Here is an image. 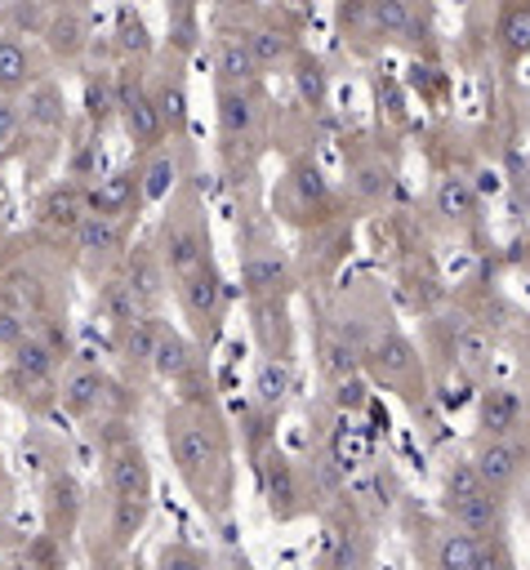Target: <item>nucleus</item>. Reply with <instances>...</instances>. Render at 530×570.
I'll return each mask as SVG.
<instances>
[{
  "label": "nucleus",
  "mask_w": 530,
  "mask_h": 570,
  "mask_svg": "<svg viewBox=\"0 0 530 570\" xmlns=\"http://www.w3.org/2000/svg\"><path fill=\"white\" fill-rule=\"evenodd\" d=\"M254 476H258V490H263V503H267V517L276 525H289V521H303L312 517V499H307V485H303V468L294 454H285L276 441L249 463Z\"/></svg>",
  "instance_id": "f3484780"
},
{
  "label": "nucleus",
  "mask_w": 530,
  "mask_h": 570,
  "mask_svg": "<svg viewBox=\"0 0 530 570\" xmlns=\"http://www.w3.org/2000/svg\"><path fill=\"white\" fill-rule=\"evenodd\" d=\"M0 561H4V552H0Z\"/></svg>",
  "instance_id": "09e8293b"
},
{
  "label": "nucleus",
  "mask_w": 530,
  "mask_h": 570,
  "mask_svg": "<svg viewBox=\"0 0 530 570\" xmlns=\"http://www.w3.org/2000/svg\"><path fill=\"white\" fill-rule=\"evenodd\" d=\"M494 352H499V334L481 316H472L459 298L423 312V356L432 365L436 392L445 383L477 392L494 374Z\"/></svg>",
  "instance_id": "20e7f679"
},
{
  "label": "nucleus",
  "mask_w": 530,
  "mask_h": 570,
  "mask_svg": "<svg viewBox=\"0 0 530 570\" xmlns=\"http://www.w3.org/2000/svg\"><path fill=\"white\" fill-rule=\"evenodd\" d=\"M156 379L174 387V396L183 401H218V383L209 370V347H200L187 325H174L160 316V334H156Z\"/></svg>",
  "instance_id": "4468645a"
},
{
  "label": "nucleus",
  "mask_w": 530,
  "mask_h": 570,
  "mask_svg": "<svg viewBox=\"0 0 530 570\" xmlns=\"http://www.w3.org/2000/svg\"><path fill=\"white\" fill-rule=\"evenodd\" d=\"M174 303H178V321L187 325V334L214 352L223 338L227 312H232V281L223 276L218 258H205L192 272L174 276Z\"/></svg>",
  "instance_id": "9d476101"
},
{
  "label": "nucleus",
  "mask_w": 530,
  "mask_h": 570,
  "mask_svg": "<svg viewBox=\"0 0 530 570\" xmlns=\"http://www.w3.org/2000/svg\"><path fill=\"white\" fill-rule=\"evenodd\" d=\"M160 436L196 512L209 525H227L236 508V428L223 401L174 396L160 414Z\"/></svg>",
  "instance_id": "f257e3e1"
},
{
  "label": "nucleus",
  "mask_w": 530,
  "mask_h": 570,
  "mask_svg": "<svg viewBox=\"0 0 530 570\" xmlns=\"http://www.w3.org/2000/svg\"><path fill=\"white\" fill-rule=\"evenodd\" d=\"M147 517H151V494H111L102 485V503L89 499L85 521H80L89 561H98V566L102 561H120L134 548V539L143 534Z\"/></svg>",
  "instance_id": "9b49d317"
},
{
  "label": "nucleus",
  "mask_w": 530,
  "mask_h": 570,
  "mask_svg": "<svg viewBox=\"0 0 530 570\" xmlns=\"http://www.w3.org/2000/svg\"><path fill=\"white\" fill-rule=\"evenodd\" d=\"M151 240L169 267V276H183L192 272L196 263L214 258V232H209V205H205V187H200V174H183L178 187L160 200V214H156V227H151Z\"/></svg>",
  "instance_id": "0eeeda50"
},
{
  "label": "nucleus",
  "mask_w": 530,
  "mask_h": 570,
  "mask_svg": "<svg viewBox=\"0 0 530 570\" xmlns=\"http://www.w3.org/2000/svg\"><path fill=\"white\" fill-rule=\"evenodd\" d=\"M111 58L116 62H151L156 58V40L147 31V18L134 4H120L111 18Z\"/></svg>",
  "instance_id": "f704fd0d"
},
{
  "label": "nucleus",
  "mask_w": 530,
  "mask_h": 570,
  "mask_svg": "<svg viewBox=\"0 0 530 570\" xmlns=\"http://www.w3.org/2000/svg\"><path fill=\"white\" fill-rule=\"evenodd\" d=\"M40 45L49 49L53 67H85L94 58V22H89V4L80 0H62L49 9V22L40 31Z\"/></svg>",
  "instance_id": "393cba45"
},
{
  "label": "nucleus",
  "mask_w": 530,
  "mask_h": 570,
  "mask_svg": "<svg viewBox=\"0 0 530 570\" xmlns=\"http://www.w3.org/2000/svg\"><path fill=\"white\" fill-rule=\"evenodd\" d=\"M143 396L120 379L111 374L107 365L71 352V361L62 365L58 374V410L76 423H94V419H107V414H138Z\"/></svg>",
  "instance_id": "1a4fd4ad"
},
{
  "label": "nucleus",
  "mask_w": 530,
  "mask_h": 570,
  "mask_svg": "<svg viewBox=\"0 0 530 570\" xmlns=\"http://www.w3.org/2000/svg\"><path fill=\"white\" fill-rule=\"evenodd\" d=\"M22 116H27V138H22V156L31 147H45V156H62V138L71 134V111H67V94L58 85V76H40L27 94H22Z\"/></svg>",
  "instance_id": "aec40b11"
},
{
  "label": "nucleus",
  "mask_w": 530,
  "mask_h": 570,
  "mask_svg": "<svg viewBox=\"0 0 530 570\" xmlns=\"http://www.w3.org/2000/svg\"><path fill=\"white\" fill-rule=\"evenodd\" d=\"M22 245H27V236H13V232H9V223L0 218V267H4L9 258H18V254H22Z\"/></svg>",
  "instance_id": "37998d69"
},
{
  "label": "nucleus",
  "mask_w": 530,
  "mask_h": 570,
  "mask_svg": "<svg viewBox=\"0 0 530 570\" xmlns=\"http://www.w3.org/2000/svg\"><path fill=\"white\" fill-rule=\"evenodd\" d=\"M27 330H31V321H22L18 312L0 307V356H4V352H9V347H13V343L27 334Z\"/></svg>",
  "instance_id": "a19ab883"
},
{
  "label": "nucleus",
  "mask_w": 530,
  "mask_h": 570,
  "mask_svg": "<svg viewBox=\"0 0 530 570\" xmlns=\"http://www.w3.org/2000/svg\"><path fill=\"white\" fill-rule=\"evenodd\" d=\"M485 49L503 71L530 62V0H490L485 4Z\"/></svg>",
  "instance_id": "a878e982"
},
{
  "label": "nucleus",
  "mask_w": 530,
  "mask_h": 570,
  "mask_svg": "<svg viewBox=\"0 0 530 570\" xmlns=\"http://www.w3.org/2000/svg\"><path fill=\"white\" fill-rule=\"evenodd\" d=\"M468 459L477 463L481 481L490 490L508 494V499L530 481V436H485V432H472Z\"/></svg>",
  "instance_id": "5701e85b"
},
{
  "label": "nucleus",
  "mask_w": 530,
  "mask_h": 570,
  "mask_svg": "<svg viewBox=\"0 0 530 570\" xmlns=\"http://www.w3.org/2000/svg\"><path fill=\"white\" fill-rule=\"evenodd\" d=\"M89 209L94 214H107V218H129L138 223L143 209H147V191H143V160H125L116 165L111 174H98L89 183Z\"/></svg>",
  "instance_id": "cd10ccee"
},
{
  "label": "nucleus",
  "mask_w": 530,
  "mask_h": 570,
  "mask_svg": "<svg viewBox=\"0 0 530 570\" xmlns=\"http://www.w3.org/2000/svg\"><path fill=\"white\" fill-rule=\"evenodd\" d=\"M267 209L276 223L294 227V232H312V227H325V223H338L352 214L343 187L334 178H325L321 160H316V147H294L285 151V169L267 196Z\"/></svg>",
  "instance_id": "423d86ee"
},
{
  "label": "nucleus",
  "mask_w": 530,
  "mask_h": 570,
  "mask_svg": "<svg viewBox=\"0 0 530 570\" xmlns=\"http://www.w3.org/2000/svg\"><path fill=\"white\" fill-rule=\"evenodd\" d=\"M289 80H294V94H298V111H307L312 120L325 111V102H330V76H325V62L312 53V49H303L294 62H289Z\"/></svg>",
  "instance_id": "c9c22d12"
},
{
  "label": "nucleus",
  "mask_w": 530,
  "mask_h": 570,
  "mask_svg": "<svg viewBox=\"0 0 530 570\" xmlns=\"http://www.w3.org/2000/svg\"><path fill=\"white\" fill-rule=\"evenodd\" d=\"M436 508L463 525L468 534L481 539H508V494L481 485V490H463V494H436Z\"/></svg>",
  "instance_id": "bb28decb"
},
{
  "label": "nucleus",
  "mask_w": 530,
  "mask_h": 570,
  "mask_svg": "<svg viewBox=\"0 0 530 570\" xmlns=\"http://www.w3.org/2000/svg\"><path fill=\"white\" fill-rule=\"evenodd\" d=\"M22 138H27L22 98H18V94H0V147H4L9 156H22Z\"/></svg>",
  "instance_id": "58836bf2"
},
{
  "label": "nucleus",
  "mask_w": 530,
  "mask_h": 570,
  "mask_svg": "<svg viewBox=\"0 0 530 570\" xmlns=\"http://www.w3.org/2000/svg\"><path fill=\"white\" fill-rule=\"evenodd\" d=\"M85 80H80V120L94 129V134H107L111 125H120V98H116V58L111 62H85L80 67Z\"/></svg>",
  "instance_id": "473e14b6"
},
{
  "label": "nucleus",
  "mask_w": 530,
  "mask_h": 570,
  "mask_svg": "<svg viewBox=\"0 0 530 570\" xmlns=\"http://www.w3.org/2000/svg\"><path fill=\"white\" fill-rule=\"evenodd\" d=\"M0 396L22 410L27 419H49L58 414V379L53 374H36V370H22L13 361H0Z\"/></svg>",
  "instance_id": "2f4dec72"
},
{
  "label": "nucleus",
  "mask_w": 530,
  "mask_h": 570,
  "mask_svg": "<svg viewBox=\"0 0 530 570\" xmlns=\"http://www.w3.org/2000/svg\"><path fill=\"white\" fill-rule=\"evenodd\" d=\"M156 566H169V570H178V566H209V552H205V548L174 543V548H160V552H156Z\"/></svg>",
  "instance_id": "ea45409f"
},
{
  "label": "nucleus",
  "mask_w": 530,
  "mask_h": 570,
  "mask_svg": "<svg viewBox=\"0 0 530 570\" xmlns=\"http://www.w3.org/2000/svg\"><path fill=\"white\" fill-rule=\"evenodd\" d=\"M85 508H89V494H85L80 476L62 459H53L49 468H40V530L49 539H58L67 548L80 534Z\"/></svg>",
  "instance_id": "6ab92c4d"
},
{
  "label": "nucleus",
  "mask_w": 530,
  "mask_h": 570,
  "mask_svg": "<svg viewBox=\"0 0 530 570\" xmlns=\"http://www.w3.org/2000/svg\"><path fill=\"white\" fill-rule=\"evenodd\" d=\"M512 209L521 214V218H530V156L517 165V174H512Z\"/></svg>",
  "instance_id": "79ce46f5"
},
{
  "label": "nucleus",
  "mask_w": 530,
  "mask_h": 570,
  "mask_svg": "<svg viewBox=\"0 0 530 570\" xmlns=\"http://www.w3.org/2000/svg\"><path fill=\"white\" fill-rule=\"evenodd\" d=\"M160 316L165 312H143L116 330H107L111 338V356H116V374L138 392L147 396L151 379H156V334H160Z\"/></svg>",
  "instance_id": "4be33fe9"
},
{
  "label": "nucleus",
  "mask_w": 530,
  "mask_h": 570,
  "mask_svg": "<svg viewBox=\"0 0 530 570\" xmlns=\"http://www.w3.org/2000/svg\"><path fill=\"white\" fill-rule=\"evenodd\" d=\"M0 94H4V89H0Z\"/></svg>",
  "instance_id": "603ef678"
},
{
  "label": "nucleus",
  "mask_w": 530,
  "mask_h": 570,
  "mask_svg": "<svg viewBox=\"0 0 530 570\" xmlns=\"http://www.w3.org/2000/svg\"><path fill=\"white\" fill-rule=\"evenodd\" d=\"M120 276L129 281V289H134V298H138L143 312H160L165 294L174 289V276H169V267H165L151 232L147 236H134V245H129V254L120 263Z\"/></svg>",
  "instance_id": "c756f323"
},
{
  "label": "nucleus",
  "mask_w": 530,
  "mask_h": 570,
  "mask_svg": "<svg viewBox=\"0 0 530 570\" xmlns=\"http://www.w3.org/2000/svg\"><path fill=\"white\" fill-rule=\"evenodd\" d=\"M9 512H13V481H9V463L0 454V521H9Z\"/></svg>",
  "instance_id": "c03bdc74"
},
{
  "label": "nucleus",
  "mask_w": 530,
  "mask_h": 570,
  "mask_svg": "<svg viewBox=\"0 0 530 570\" xmlns=\"http://www.w3.org/2000/svg\"><path fill=\"white\" fill-rule=\"evenodd\" d=\"M85 214H89V183L76 174H62L40 187V196L31 205V232H36V240H53V245L71 249V236L85 223Z\"/></svg>",
  "instance_id": "a211bd4d"
},
{
  "label": "nucleus",
  "mask_w": 530,
  "mask_h": 570,
  "mask_svg": "<svg viewBox=\"0 0 530 570\" xmlns=\"http://www.w3.org/2000/svg\"><path fill=\"white\" fill-rule=\"evenodd\" d=\"M45 249L22 245V254L0 267V307L18 312L31 325L67 316V272L58 276V254H45Z\"/></svg>",
  "instance_id": "6e6552de"
},
{
  "label": "nucleus",
  "mask_w": 530,
  "mask_h": 570,
  "mask_svg": "<svg viewBox=\"0 0 530 570\" xmlns=\"http://www.w3.org/2000/svg\"><path fill=\"white\" fill-rule=\"evenodd\" d=\"M40 4H49V9H53V4H62V0H40Z\"/></svg>",
  "instance_id": "de8ad7c7"
},
{
  "label": "nucleus",
  "mask_w": 530,
  "mask_h": 570,
  "mask_svg": "<svg viewBox=\"0 0 530 570\" xmlns=\"http://www.w3.org/2000/svg\"><path fill=\"white\" fill-rule=\"evenodd\" d=\"M298 236H303V254L294 258L298 263V281L303 285H330L338 263L352 249V223L338 218V223H325V227H312V232H298Z\"/></svg>",
  "instance_id": "c85d7f7f"
},
{
  "label": "nucleus",
  "mask_w": 530,
  "mask_h": 570,
  "mask_svg": "<svg viewBox=\"0 0 530 570\" xmlns=\"http://www.w3.org/2000/svg\"><path fill=\"white\" fill-rule=\"evenodd\" d=\"M134 245V223L129 218H107V214H85V223L71 236V267L94 285L111 276Z\"/></svg>",
  "instance_id": "dca6fc26"
},
{
  "label": "nucleus",
  "mask_w": 530,
  "mask_h": 570,
  "mask_svg": "<svg viewBox=\"0 0 530 570\" xmlns=\"http://www.w3.org/2000/svg\"><path fill=\"white\" fill-rule=\"evenodd\" d=\"M45 22H49V4H40V0H4L0 4V27H9V31L40 40Z\"/></svg>",
  "instance_id": "4c0bfd02"
},
{
  "label": "nucleus",
  "mask_w": 530,
  "mask_h": 570,
  "mask_svg": "<svg viewBox=\"0 0 530 570\" xmlns=\"http://www.w3.org/2000/svg\"><path fill=\"white\" fill-rule=\"evenodd\" d=\"M276 116L281 111L267 94V80L214 85V151L227 191L254 187L258 160L276 147Z\"/></svg>",
  "instance_id": "7ed1b4c3"
},
{
  "label": "nucleus",
  "mask_w": 530,
  "mask_h": 570,
  "mask_svg": "<svg viewBox=\"0 0 530 570\" xmlns=\"http://www.w3.org/2000/svg\"><path fill=\"white\" fill-rule=\"evenodd\" d=\"M0 401H4V396H0Z\"/></svg>",
  "instance_id": "3c124183"
},
{
  "label": "nucleus",
  "mask_w": 530,
  "mask_h": 570,
  "mask_svg": "<svg viewBox=\"0 0 530 570\" xmlns=\"http://www.w3.org/2000/svg\"><path fill=\"white\" fill-rule=\"evenodd\" d=\"M116 98H120V129L134 142V156H147L165 142V116L151 89V62H116Z\"/></svg>",
  "instance_id": "2eb2a0df"
},
{
  "label": "nucleus",
  "mask_w": 530,
  "mask_h": 570,
  "mask_svg": "<svg viewBox=\"0 0 530 570\" xmlns=\"http://www.w3.org/2000/svg\"><path fill=\"white\" fill-rule=\"evenodd\" d=\"M428 223L441 227L445 236H477L485 214H481V191L463 169H445L436 174L432 191H428Z\"/></svg>",
  "instance_id": "412c9836"
},
{
  "label": "nucleus",
  "mask_w": 530,
  "mask_h": 570,
  "mask_svg": "<svg viewBox=\"0 0 530 570\" xmlns=\"http://www.w3.org/2000/svg\"><path fill=\"white\" fill-rule=\"evenodd\" d=\"M245 321L258 356L298 361V321H294V294H267L245 298Z\"/></svg>",
  "instance_id": "b1692460"
},
{
  "label": "nucleus",
  "mask_w": 530,
  "mask_h": 570,
  "mask_svg": "<svg viewBox=\"0 0 530 570\" xmlns=\"http://www.w3.org/2000/svg\"><path fill=\"white\" fill-rule=\"evenodd\" d=\"M343 196L356 214H383L396 191V160L383 151V138L374 134H343Z\"/></svg>",
  "instance_id": "f8f14e48"
},
{
  "label": "nucleus",
  "mask_w": 530,
  "mask_h": 570,
  "mask_svg": "<svg viewBox=\"0 0 530 570\" xmlns=\"http://www.w3.org/2000/svg\"><path fill=\"white\" fill-rule=\"evenodd\" d=\"M334 45L347 58L436 53V0H334Z\"/></svg>",
  "instance_id": "f03ea898"
},
{
  "label": "nucleus",
  "mask_w": 530,
  "mask_h": 570,
  "mask_svg": "<svg viewBox=\"0 0 530 570\" xmlns=\"http://www.w3.org/2000/svg\"><path fill=\"white\" fill-rule=\"evenodd\" d=\"M165 22H169L165 45L192 58L200 49V0H165Z\"/></svg>",
  "instance_id": "e433bc0d"
},
{
  "label": "nucleus",
  "mask_w": 530,
  "mask_h": 570,
  "mask_svg": "<svg viewBox=\"0 0 530 570\" xmlns=\"http://www.w3.org/2000/svg\"><path fill=\"white\" fill-rule=\"evenodd\" d=\"M272 4L289 18H298V22H312V9H316V0H272Z\"/></svg>",
  "instance_id": "a18cd8bd"
},
{
  "label": "nucleus",
  "mask_w": 530,
  "mask_h": 570,
  "mask_svg": "<svg viewBox=\"0 0 530 570\" xmlns=\"http://www.w3.org/2000/svg\"><path fill=\"white\" fill-rule=\"evenodd\" d=\"M9 160H13V156H9V151H4V147H0V169H4V165H9Z\"/></svg>",
  "instance_id": "49530a36"
},
{
  "label": "nucleus",
  "mask_w": 530,
  "mask_h": 570,
  "mask_svg": "<svg viewBox=\"0 0 530 570\" xmlns=\"http://www.w3.org/2000/svg\"><path fill=\"white\" fill-rule=\"evenodd\" d=\"M49 67H53V58H49L45 45H36L22 31L0 27V89L4 94H18L22 98L40 76H49Z\"/></svg>",
  "instance_id": "7c9ffc66"
},
{
  "label": "nucleus",
  "mask_w": 530,
  "mask_h": 570,
  "mask_svg": "<svg viewBox=\"0 0 530 570\" xmlns=\"http://www.w3.org/2000/svg\"><path fill=\"white\" fill-rule=\"evenodd\" d=\"M218 9H227L241 27H245V36H249V45H254V58H258V67L272 76V71H289V62L307 49V22H298V18H289V13H281L272 0L267 4H254V0H214Z\"/></svg>",
  "instance_id": "ddd939ff"
},
{
  "label": "nucleus",
  "mask_w": 530,
  "mask_h": 570,
  "mask_svg": "<svg viewBox=\"0 0 530 570\" xmlns=\"http://www.w3.org/2000/svg\"><path fill=\"white\" fill-rule=\"evenodd\" d=\"M289 392H294V361L258 356L254 361V379H249V401L258 410H267V414H285Z\"/></svg>",
  "instance_id": "72a5a7b5"
},
{
  "label": "nucleus",
  "mask_w": 530,
  "mask_h": 570,
  "mask_svg": "<svg viewBox=\"0 0 530 570\" xmlns=\"http://www.w3.org/2000/svg\"><path fill=\"white\" fill-rule=\"evenodd\" d=\"M401 530H405L410 557L419 566H428V570H512L517 566L512 539L468 534L441 508L436 512H419V508L401 503Z\"/></svg>",
  "instance_id": "39448f33"
},
{
  "label": "nucleus",
  "mask_w": 530,
  "mask_h": 570,
  "mask_svg": "<svg viewBox=\"0 0 530 570\" xmlns=\"http://www.w3.org/2000/svg\"><path fill=\"white\" fill-rule=\"evenodd\" d=\"M80 4H89V0H80Z\"/></svg>",
  "instance_id": "8fccbe9b"
}]
</instances>
